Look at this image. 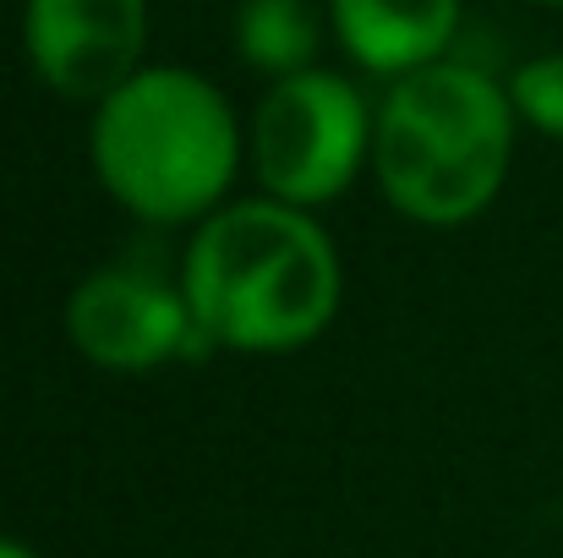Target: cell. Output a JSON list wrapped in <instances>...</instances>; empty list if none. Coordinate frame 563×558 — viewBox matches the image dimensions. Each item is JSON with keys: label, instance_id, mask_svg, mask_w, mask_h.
<instances>
[{"label": "cell", "instance_id": "obj_7", "mask_svg": "<svg viewBox=\"0 0 563 558\" xmlns=\"http://www.w3.org/2000/svg\"><path fill=\"white\" fill-rule=\"evenodd\" d=\"M329 22L362 72L394 83L405 72L449 61L460 0H329Z\"/></svg>", "mask_w": 563, "mask_h": 558}, {"label": "cell", "instance_id": "obj_11", "mask_svg": "<svg viewBox=\"0 0 563 558\" xmlns=\"http://www.w3.org/2000/svg\"><path fill=\"white\" fill-rule=\"evenodd\" d=\"M531 6H563V0H531Z\"/></svg>", "mask_w": 563, "mask_h": 558}, {"label": "cell", "instance_id": "obj_4", "mask_svg": "<svg viewBox=\"0 0 563 558\" xmlns=\"http://www.w3.org/2000/svg\"><path fill=\"white\" fill-rule=\"evenodd\" d=\"M377 110L340 72H296L268 83L252 110V165L268 197L290 208L334 203L373 160Z\"/></svg>", "mask_w": 563, "mask_h": 558}, {"label": "cell", "instance_id": "obj_8", "mask_svg": "<svg viewBox=\"0 0 563 558\" xmlns=\"http://www.w3.org/2000/svg\"><path fill=\"white\" fill-rule=\"evenodd\" d=\"M323 44V22L312 0H241L235 6V50L268 83L312 72Z\"/></svg>", "mask_w": 563, "mask_h": 558}, {"label": "cell", "instance_id": "obj_10", "mask_svg": "<svg viewBox=\"0 0 563 558\" xmlns=\"http://www.w3.org/2000/svg\"><path fill=\"white\" fill-rule=\"evenodd\" d=\"M0 558H38L27 543H11V537H0Z\"/></svg>", "mask_w": 563, "mask_h": 558}, {"label": "cell", "instance_id": "obj_6", "mask_svg": "<svg viewBox=\"0 0 563 558\" xmlns=\"http://www.w3.org/2000/svg\"><path fill=\"white\" fill-rule=\"evenodd\" d=\"M22 44L49 94L99 105L148 66V0H27Z\"/></svg>", "mask_w": 563, "mask_h": 558}, {"label": "cell", "instance_id": "obj_2", "mask_svg": "<svg viewBox=\"0 0 563 558\" xmlns=\"http://www.w3.org/2000/svg\"><path fill=\"white\" fill-rule=\"evenodd\" d=\"M515 99L482 66L432 61L388 83L373 127L383 197L432 230L493 208L515 154Z\"/></svg>", "mask_w": 563, "mask_h": 558}, {"label": "cell", "instance_id": "obj_3", "mask_svg": "<svg viewBox=\"0 0 563 558\" xmlns=\"http://www.w3.org/2000/svg\"><path fill=\"white\" fill-rule=\"evenodd\" d=\"M99 186L148 225L208 219L241 165L230 99L187 66H143L93 110L88 132Z\"/></svg>", "mask_w": 563, "mask_h": 558}, {"label": "cell", "instance_id": "obj_5", "mask_svg": "<svg viewBox=\"0 0 563 558\" xmlns=\"http://www.w3.org/2000/svg\"><path fill=\"white\" fill-rule=\"evenodd\" d=\"M66 335L104 372H148L208 346L187 291L143 269H93L66 302Z\"/></svg>", "mask_w": 563, "mask_h": 558}, {"label": "cell", "instance_id": "obj_9", "mask_svg": "<svg viewBox=\"0 0 563 558\" xmlns=\"http://www.w3.org/2000/svg\"><path fill=\"white\" fill-rule=\"evenodd\" d=\"M509 99H515V116L526 127H537L542 138H559L563 143V55H537L515 72L509 83Z\"/></svg>", "mask_w": 563, "mask_h": 558}, {"label": "cell", "instance_id": "obj_1", "mask_svg": "<svg viewBox=\"0 0 563 558\" xmlns=\"http://www.w3.org/2000/svg\"><path fill=\"white\" fill-rule=\"evenodd\" d=\"M181 291L208 346L285 357L334 324L345 274L329 230L307 208L252 197L197 225Z\"/></svg>", "mask_w": 563, "mask_h": 558}]
</instances>
